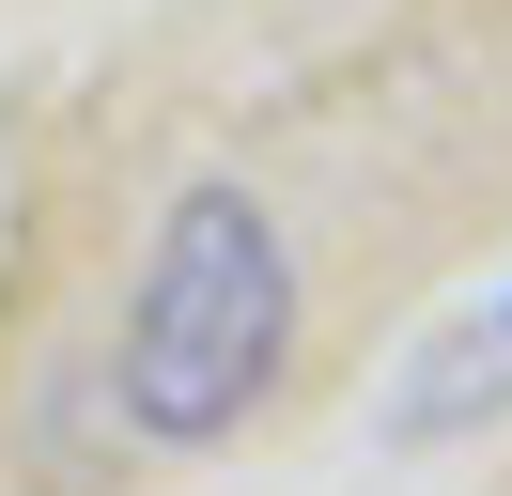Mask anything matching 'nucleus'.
Instances as JSON below:
<instances>
[{
    "label": "nucleus",
    "mask_w": 512,
    "mask_h": 496,
    "mask_svg": "<svg viewBox=\"0 0 512 496\" xmlns=\"http://www.w3.org/2000/svg\"><path fill=\"white\" fill-rule=\"evenodd\" d=\"M295 341V248L249 186H187L156 233V279L125 310V419L171 434V450H218L264 388H280Z\"/></svg>",
    "instance_id": "obj_1"
},
{
    "label": "nucleus",
    "mask_w": 512,
    "mask_h": 496,
    "mask_svg": "<svg viewBox=\"0 0 512 496\" xmlns=\"http://www.w3.org/2000/svg\"><path fill=\"white\" fill-rule=\"evenodd\" d=\"M497 326H512V310H497Z\"/></svg>",
    "instance_id": "obj_2"
}]
</instances>
